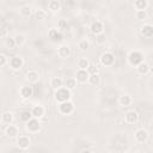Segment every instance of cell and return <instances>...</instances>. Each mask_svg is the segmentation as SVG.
Wrapping results in <instances>:
<instances>
[{
  "label": "cell",
  "instance_id": "cell-1",
  "mask_svg": "<svg viewBox=\"0 0 153 153\" xmlns=\"http://www.w3.org/2000/svg\"><path fill=\"white\" fill-rule=\"evenodd\" d=\"M71 91L68 88H66L65 86L55 90V93H54V98L55 100L59 103H62V102H66V100H69L71 99Z\"/></svg>",
  "mask_w": 153,
  "mask_h": 153
},
{
  "label": "cell",
  "instance_id": "cell-2",
  "mask_svg": "<svg viewBox=\"0 0 153 153\" xmlns=\"http://www.w3.org/2000/svg\"><path fill=\"white\" fill-rule=\"evenodd\" d=\"M25 130L29 134H37L41 130V122L36 117H31L29 121L25 122Z\"/></svg>",
  "mask_w": 153,
  "mask_h": 153
},
{
  "label": "cell",
  "instance_id": "cell-3",
  "mask_svg": "<svg viewBox=\"0 0 153 153\" xmlns=\"http://www.w3.org/2000/svg\"><path fill=\"white\" fill-rule=\"evenodd\" d=\"M74 103L69 99V100H66V102H62V103H59V106H57V110L61 115L63 116H68V115H72L74 112Z\"/></svg>",
  "mask_w": 153,
  "mask_h": 153
},
{
  "label": "cell",
  "instance_id": "cell-4",
  "mask_svg": "<svg viewBox=\"0 0 153 153\" xmlns=\"http://www.w3.org/2000/svg\"><path fill=\"white\" fill-rule=\"evenodd\" d=\"M16 143L18 146V148L20 151H25L30 147L31 145V139L27 134H19L17 137H16Z\"/></svg>",
  "mask_w": 153,
  "mask_h": 153
},
{
  "label": "cell",
  "instance_id": "cell-5",
  "mask_svg": "<svg viewBox=\"0 0 153 153\" xmlns=\"http://www.w3.org/2000/svg\"><path fill=\"white\" fill-rule=\"evenodd\" d=\"M4 133L7 137L10 139H16L20 133H19V127L17 124H13V123H10V124H6L5 128H4Z\"/></svg>",
  "mask_w": 153,
  "mask_h": 153
},
{
  "label": "cell",
  "instance_id": "cell-6",
  "mask_svg": "<svg viewBox=\"0 0 153 153\" xmlns=\"http://www.w3.org/2000/svg\"><path fill=\"white\" fill-rule=\"evenodd\" d=\"M99 62L105 67H111L115 63V56L110 51H105L99 56Z\"/></svg>",
  "mask_w": 153,
  "mask_h": 153
},
{
  "label": "cell",
  "instance_id": "cell-7",
  "mask_svg": "<svg viewBox=\"0 0 153 153\" xmlns=\"http://www.w3.org/2000/svg\"><path fill=\"white\" fill-rule=\"evenodd\" d=\"M128 61L131 66H137L140 62L143 61V55L137 50H133L128 55Z\"/></svg>",
  "mask_w": 153,
  "mask_h": 153
},
{
  "label": "cell",
  "instance_id": "cell-8",
  "mask_svg": "<svg viewBox=\"0 0 153 153\" xmlns=\"http://www.w3.org/2000/svg\"><path fill=\"white\" fill-rule=\"evenodd\" d=\"M134 137H135L136 142H139V143H146L147 140H148V137H149V134H148V131L146 129L140 128V129H137L135 131Z\"/></svg>",
  "mask_w": 153,
  "mask_h": 153
},
{
  "label": "cell",
  "instance_id": "cell-9",
  "mask_svg": "<svg viewBox=\"0 0 153 153\" xmlns=\"http://www.w3.org/2000/svg\"><path fill=\"white\" fill-rule=\"evenodd\" d=\"M24 65V60L20 56H12L11 59H8V66L13 69V71H19Z\"/></svg>",
  "mask_w": 153,
  "mask_h": 153
},
{
  "label": "cell",
  "instance_id": "cell-10",
  "mask_svg": "<svg viewBox=\"0 0 153 153\" xmlns=\"http://www.w3.org/2000/svg\"><path fill=\"white\" fill-rule=\"evenodd\" d=\"M139 121V114L135 110H129L124 115V122L128 124H136Z\"/></svg>",
  "mask_w": 153,
  "mask_h": 153
},
{
  "label": "cell",
  "instance_id": "cell-11",
  "mask_svg": "<svg viewBox=\"0 0 153 153\" xmlns=\"http://www.w3.org/2000/svg\"><path fill=\"white\" fill-rule=\"evenodd\" d=\"M30 112H31L32 117H36V118L39 120V118H42V117L45 115V109H44L43 105L37 104V105H33V106H32V109L30 110Z\"/></svg>",
  "mask_w": 153,
  "mask_h": 153
},
{
  "label": "cell",
  "instance_id": "cell-12",
  "mask_svg": "<svg viewBox=\"0 0 153 153\" xmlns=\"http://www.w3.org/2000/svg\"><path fill=\"white\" fill-rule=\"evenodd\" d=\"M19 94H20V97H22L23 99H29V98L32 97V94H33V88H32V86H30V85H24V86H22L20 90H19Z\"/></svg>",
  "mask_w": 153,
  "mask_h": 153
},
{
  "label": "cell",
  "instance_id": "cell-13",
  "mask_svg": "<svg viewBox=\"0 0 153 153\" xmlns=\"http://www.w3.org/2000/svg\"><path fill=\"white\" fill-rule=\"evenodd\" d=\"M90 31H91V33H93L94 36L98 35V33L104 32V25H103V23H102L100 20L93 22V23L91 24V26H90Z\"/></svg>",
  "mask_w": 153,
  "mask_h": 153
},
{
  "label": "cell",
  "instance_id": "cell-14",
  "mask_svg": "<svg viewBox=\"0 0 153 153\" xmlns=\"http://www.w3.org/2000/svg\"><path fill=\"white\" fill-rule=\"evenodd\" d=\"M87 78H88V73L86 69H78L76 73H75V80L76 82H80V84H85L87 82Z\"/></svg>",
  "mask_w": 153,
  "mask_h": 153
},
{
  "label": "cell",
  "instance_id": "cell-15",
  "mask_svg": "<svg viewBox=\"0 0 153 153\" xmlns=\"http://www.w3.org/2000/svg\"><path fill=\"white\" fill-rule=\"evenodd\" d=\"M136 67V72L140 74V75H146V74H148L149 72H151V66L147 63V62H145V61H142V62H140L137 66H135Z\"/></svg>",
  "mask_w": 153,
  "mask_h": 153
},
{
  "label": "cell",
  "instance_id": "cell-16",
  "mask_svg": "<svg viewBox=\"0 0 153 153\" xmlns=\"http://www.w3.org/2000/svg\"><path fill=\"white\" fill-rule=\"evenodd\" d=\"M140 33L146 38H151L153 36V26L151 24H143L140 29Z\"/></svg>",
  "mask_w": 153,
  "mask_h": 153
},
{
  "label": "cell",
  "instance_id": "cell-17",
  "mask_svg": "<svg viewBox=\"0 0 153 153\" xmlns=\"http://www.w3.org/2000/svg\"><path fill=\"white\" fill-rule=\"evenodd\" d=\"M57 55H59V57H61V59L68 57V56L71 55V48H69L67 44L60 45V47L57 48Z\"/></svg>",
  "mask_w": 153,
  "mask_h": 153
},
{
  "label": "cell",
  "instance_id": "cell-18",
  "mask_svg": "<svg viewBox=\"0 0 153 153\" xmlns=\"http://www.w3.org/2000/svg\"><path fill=\"white\" fill-rule=\"evenodd\" d=\"M131 103H133V98L129 94H122V96L118 97V104L123 108H127V106L131 105Z\"/></svg>",
  "mask_w": 153,
  "mask_h": 153
},
{
  "label": "cell",
  "instance_id": "cell-19",
  "mask_svg": "<svg viewBox=\"0 0 153 153\" xmlns=\"http://www.w3.org/2000/svg\"><path fill=\"white\" fill-rule=\"evenodd\" d=\"M38 79H39V74H38L37 71H35V69H30V71L26 73V80H27L30 84H35V82H37Z\"/></svg>",
  "mask_w": 153,
  "mask_h": 153
},
{
  "label": "cell",
  "instance_id": "cell-20",
  "mask_svg": "<svg viewBox=\"0 0 153 153\" xmlns=\"http://www.w3.org/2000/svg\"><path fill=\"white\" fill-rule=\"evenodd\" d=\"M87 84H88V85H91V86H98V85L100 84V76H99V73L88 74Z\"/></svg>",
  "mask_w": 153,
  "mask_h": 153
},
{
  "label": "cell",
  "instance_id": "cell-21",
  "mask_svg": "<svg viewBox=\"0 0 153 153\" xmlns=\"http://www.w3.org/2000/svg\"><path fill=\"white\" fill-rule=\"evenodd\" d=\"M50 86H51V88L54 91L57 90V88H60V87H62L63 86V79L61 76H54V78H51L50 79Z\"/></svg>",
  "mask_w": 153,
  "mask_h": 153
},
{
  "label": "cell",
  "instance_id": "cell-22",
  "mask_svg": "<svg viewBox=\"0 0 153 153\" xmlns=\"http://www.w3.org/2000/svg\"><path fill=\"white\" fill-rule=\"evenodd\" d=\"M48 36L54 42H57V41H61L62 39V33L60 31H57V29H50L49 32H48Z\"/></svg>",
  "mask_w": 153,
  "mask_h": 153
},
{
  "label": "cell",
  "instance_id": "cell-23",
  "mask_svg": "<svg viewBox=\"0 0 153 153\" xmlns=\"http://www.w3.org/2000/svg\"><path fill=\"white\" fill-rule=\"evenodd\" d=\"M76 80L75 78H67V79H63V86L66 88H68L69 91H73L75 87H76Z\"/></svg>",
  "mask_w": 153,
  "mask_h": 153
},
{
  "label": "cell",
  "instance_id": "cell-24",
  "mask_svg": "<svg viewBox=\"0 0 153 153\" xmlns=\"http://www.w3.org/2000/svg\"><path fill=\"white\" fill-rule=\"evenodd\" d=\"M13 114L10 112V111H5L2 115H1V123H4L5 126L6 124H10V123H13Z\"/></svg>",
  "mask_w": 153,
  "mask_h": 153
},
{
  "label": "cell",
  "instance_id": "cell-25",
  "mask_svg": "<svg viewBox=\"0 0 153 153\" xmlns=\"http://www.w3.org/2000/svg\"><path fill=\"white\" fill-rule=\"evenodd\" d=\"M48 10L53 13H56L61 10V4L57 0H50L49 4H48Z\"/></svg>",
  "mask_w": 153,
  "mask_h": 153
},
{
  "label": "cell",
  "instance_id": "cell-26",
  "mask_svg": "<svg viewBox=\"0 0 153 153\" xmlns=\"http://www.w3.org/2000/svg\"><path fill=\"white\" fill-rule=\"evenodd\" d=\"M19 12H20V16H22V17L29 18V17L32 14V8H31V6H29V5H24V6L20 7Z\"/></svg>",
  "mask_w": 153,
  "mask_h": 153
},
{
  "label": "cell",
  "instance_id": "cell-27",
  "mask_svg": "<svg viewBox=\"0 0 153 153\" xmlns=\"http://www.w3.org/2000/svg\"><path fill=\"white\" fill-rule=\"evenodd\" d=\"M134 7L137 10H146L148 7V0H135L134 1Z\"/></svg>",
  "mask_w": 153,
  "mask_h": 153
},
{
  "label": "cell",
  "instance_id": "cell-28",
  "mask_svg": "<svg viewBox=\"0 0 153 153\" xmlns=\"http://www.w3.org/2000/svg\"><path fill=\"white\" fill-rule=\"evenodd\" d=\"M76 65H78V68L79 69H86L88 67V65H90V61L86 57H80L76 61Z\"/></svg>",
  "mask_w": 153,
  "mask_h": 153
},
{
  "label": "cell",
  "instance_id": "cell-29",
  "mask_svg": "<svg viewBox=\"0 0 153 153\" xmlns=\"http://www.w3.org/2000/svg\"><path fill=\"white\" fill-rule=\"evenodd\" d=\"M13 38H14V41H16L17 47H22V45H24V43H25V41H26V38H25V36H24L23 33H17Z\"/></svg>",
  "mask_w": 153,
  "mask_h": 153
},
{
  "label": "cell",
  "instance_id": "cell-30",
  "mask_svg": "<svg viewBox=\"0 0 153 153\" xmlns=\"http://www.w3.org/2000/svg\"><path fill=\"white\" fill-rule=\"evenodd\" d=\"M5 45H6V48H7V49H10V50H13V49L17 47L16 41H14V38H13V37H6Z\"/></svg>",
  "mask_w": 153,
  "mask_h": 153
},
{
  "label": "cell",
  "instance_id": "cell-31",
  "mask_svg": "<svg viewBox=\"0 0 153 153\" xmlns=\"http://www.w3.org/2000/svg\"><path fill=\"white\" fill-rule=\"evenodd\" d=\"M78 48H79V50L85 51L86 49L90 48V42H88L86 38H84V39H81V41L78 42Z\"/></svg>",
  "mask_w": 153,
  "mask_h": 153
},
{
  "label": "cell",
  "instance_id": "cell-32",
  "mask_svg": "<svg viewBox=\"0 0 153 153\" xmlns=\"http://www.w3.org/2000/svg\"><path fill=\"white\" fill-rule=\"evenodd\" d=\"M135 17H136L137 20H146L148 14H147L146 10H137L136 13H135Z\"/></svg>",
  "mask_w": 153,
  "mask_h": 153
},
{
  "label": "cell",
  "instance_id": "cell-33",
  "mask_svg": "<svg viewBox=\"0 0 153 153\" xmlns=\"http://www.w3.org/2000/svg\"><path fill=\"white\" fill-rule=\"evenodd\" d=\"M94 37H96V43L99 44V45H100V44H104L105 41H106V37H105V33H104V32L98 33V35H96Z\"/></svg>",
  "mask_w": 153,
  "mask_h": 153
},
{
  "label": "cell",
  "instance_id": "cell-34",
  "mask_svg": "<svg viewBox=\"0 0 153 153\" xmlns=\"http://www.w3.org/2000/svg\"><path fill=\"white\" fill-rule=\"evenodd\" d=\"M35 16H36V18H37L38 20H44V19L47 18V12H45L44 10H37V11L35 12Z\"/></svg>",
  "mask_w": 153,
  "mask_h": 153
},
{
  "label": "cell",
  "instance_id": "cell-35",
  "mask_svg": "<svg viewBox=\"0 0 153 153\" xmlns=\"http://www.w3.org/2000/svg\"><path fill=\"white\" fill-rule=\"evenodd\" d=\"M31 117H32V115H31L30 111H23V112L20 114V120H22L24 123H25L26 121H29Z\"/></svg>",
  "mask_w": 153,
  "mask_h": 153
},
{
  "label": "cell",
  "instance_id": "cell-36",
  "mask_svg": "<svg viewBox=\"0 0 153 153\" xmlns=\"http://www.w3.org/2000/svg\"><path fill=\"white\" fill-rule=\"evenodd\" d=\"M86 71H87L88 74H94V73H98V67H97L96 65H93V63L90 62V65H88V67L86 68Z\"/></svg>",
  "mask_w": 153,
  "mask_h": 153
},
{
  "label": "cell",
  "instance_id": "cell-37",
  "mask_svg": "<svg viewBox=\"0 0 153 153\" xmlns=\"http://www.w3.org/2000/svg\"><path fill=\"white\" fill-rule=\"evenodd\" d=\"M6 65H8V57L4 54H0V67H4Z\"/></svg>",
  "mask_w": 153,
  "mask_h": 153
},
{
  "label": "cell",
  "instance_id": "cell-38",
  "mask_svg": "<svg viewBox=\"0 0 153 153\" xmlns=\"http://www.w3.org/2000/svg\"><path fill=\"white\" fill-rule=\"evenodd\" d=\"M57 26H59V29H61V30L67 29V26H68L67 20H65V19H60V20H59V23H57Z\"/></svg>",
  "mask_w": 153,
  "mask_h": 153
},
{
  "label": "cell",
  "instance_id": "cell-39",
  "mask_svg": "<svg viewBox=\"0 0 153 153\" xmlns=\"http://www.w3.org/2000/svg\"><path fill=\"white\" fill-rule=\"evenodd\" d=\"M8 30L5 26H0V37H7Z\"/></svg>",
  "mask_w": 153,
  "mask_h": 153
}]
</instances>
